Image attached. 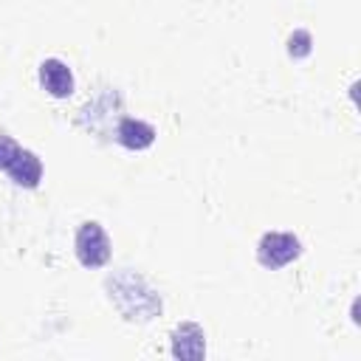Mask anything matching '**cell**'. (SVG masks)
<instances>
[{"mask_svg":"<svg viewBox=\"0 0 361 361\" xmlns=\"http://www.w3.org/2000/svg\"><path fill=\"white\" fill-rule=\"evenodd\" d=\"M73 251H76V259H79L85 268H102V265L110 259L113 245H110V237L104 234V228H102L96 220H87V223H82L79 231H76Z\"/></svg>","mask_w":361,"mask_h":361,"instance_id":"obj_1","label":"cell"},{"mask_svg":"<svg viewBox=\"0 0 361 361\" xmlns=\"http://www.w3.org/2000/svg\"><path fill=\"white\" fill-rule=\"evenodd\" d=\"M299 254H302V243L296 234H288V231H268L257 245V259L268 271L290 265L293 259H299Z\"/></svg>","mask_w":361,"mask_h":361,"instance_id":"obj_2","label":"cell"},{"mask_svg":"<svg viewBox=\"0 0 361 361\" xmlns=\"http://www.w3.org/2000/svg\"><path fill=\"white\" fill-rule=\"evenodd\" d=\"M172 355L180 361H200L206 355V336L195 322H183L172 330Z\"/></svg>","mask_w":361,"mask_h":361,"instance_id":"obj_3","label":"cell"},{"mask_svg":"<svg viewBox=\"0 0 361 361\" xmlns=\"http://www.w3.org/2000/svg\"><path fill=\"white\" fill-rule=\"evenodd\" d=\"M39 85L54 99H68L73 93V73L62 59H45L39 65Z\"/></svg>","mask_w":361,"mask_h":361,"instance_id":"obj_4","label":"cell"},{"mask_svg":"<svg viewBox=\"0 0 361 361\" xmlns=\"http://www.w3.org/2000/svg\"><path fill=\"white\" fill-rule=\"evenodd\" d=\"M6 172H8V178H11L17 186H23V189H37L39 180H42V161L37 158V152L20 147V152L14 155V161L8 164Z\"/></svg>","mask_w":361,"mask_h":361,"instance_id":"obj_5","label":"cell"},{"mask_svg":"<svg viewBox=\"0 0 361 361\" xmlns=\"http://www.w3.org/2000/svg\"><path fill=\"white\" fill-rule=\"evenodd\" d=\"M155 135H158L155 127L147 124V121H141V118H121L118 127H116V138H118V144L127 147V149H135V152L152 147Z\"/></svg>","mask_w":361,"mask_h":361,"instance_id":"obj_6","label":"cell"},{"mask_svg":"<svg viewBox=\"0 0 361 361\" xmlns=\"http://www.w3.org/2000/svg\"><path fill=\"white\" fill-rule=\"evenodd\" d=\"M310 51H313V37H310V31L299 28V31H293V34L288 37V54H290V59H305Z\"/></svg>","mask_w":361,"mask_h":361,"instance_id":"obj_7","label":"cell"},{"mask_svg":"<svg viewBox=\"0 0 361 361\" xmlns=\"http://www.w3.org/2000/svg\"><path fill=\"white\" fill-rule=\"evenodd\" d=\"M17 152H20V144H17L11 135H3V133H0V169H3V172L8 169V164L14 161Z\"/></svg>","mask_w":361,"mask_h":361,"instance_id":"obj_8","label":"cell"}]
</instances>
